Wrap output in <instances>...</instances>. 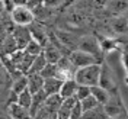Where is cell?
<instances>
[{
  "instance_id": "cell-20",
  "label": "cell",
  "mask_w": 128,
  "mask_h": 119,
  "mask_svg": "<svg viewBox=\"0 0 128 119\" xmlns=\"http://www.w3.org/2000/svg\"><path fill=\"white\" fill-rule=\"evenodd\" d=\"M90 95L98 100V103L100 106H104L108 102V99H109V92L105 90L104 87H100V86H92L90 87Z\"/></svg>"
},
{
  "instance_id": "cell-9",
  "label": "cell",
  "mask_w": 128,
  "mask_h": 119,
  "mask_svg": "<svg viewBox=\"0 0 128 119\" xmlns=\"http://www.w3.org/2000/svg\"><path fill=\"white\" fill-rule=\"evenodd\" d=\"M108 28L114 35H124L128 32V19L124 15L112 16L108 20Z\"/></svg>"
},
{
  "instance_id": "cell-10",
  "label": "cell",
  "mask_w": 128,
  "mask_h": 119,
  "mask_svg": "<svg viewBox=\"0 0 128 119\" xmlns=\"http://www.w3.org/2000/svg\"><path fill=\"white\" fill-rule=\"evenodd\" d=\"M12 36H13V39L16 42L18 49H24L28 45V42L32 39L28 26H15V29L12 31Z\"/></svg>"
},
{
  "instance_id": "cell-27",
  "label": "cell",
  "mask_w": 128,
  "mask_h": 119,
  "mask_svg": "<svg viewBox=\"0 0 128 119\" xmlns=\"http://www.w3.org/2000/svg\"><path fill=\"white\" fill-rule=\"evenodd\" d=\"M24 51H26V52H28V54H31V55H38V54L42 52V47H41L36 41L31 39L29 42H28V45L24 48Z\"/></svg>"
},
{
  "instance_id": "cell-3",
  "label": "cell",
  "mask_w": 128,
  "mask_h": 119,
  "mask_svg": "<svg viewBox=\"0 0 128 119\" xmlns=\"http://www.w3.org/2000/svg\"><path fill=\"white\" fill-rule=\"evenodd\" d=\"M77 49H82L84 52H89L92 55H95L99 60H104V54L100 51V45H99V39L95 35H80L79 44H77Z\"/></svg>"
},
{
  "instance_id": "cell-19",
  "label": "cell",
  "mask_w": 128,
  "mask_h": 119,
  "mask_svg": "<svg viewBox=\"0 0 128 119\" xmlns=\"http://www.w3.org/2000/svg\"><path fill=\"white\" fill-rule=\"evenodd\" d=\"M45 97H47V95L44 93V90H40V92H36V93L32 95V102H31V106H29V115H31V118L35 116V113L38 112V109L44 103Z\"/></svg>"
},
{
  "instance_id": "cell-22",
  "label": "cell",
  "mask_w": 128,
  "mask_h": 119,
  "mask_svg": "<svg viewBox=\"0 0 128 119\" xmlns=\"http://www.w3.org/2000/svg\"><path fill=\"white\" fill-rule=\"evenodd\" d=\"M80 119H106V115L104 112V108L99 105L93 109H89V111H84L82 113Z\"/></svg>"
},
{
  "instance_id": "cell-30",
  "label": "cell",
  "mask_w": 128,
  "mask_h": 119,
  "mask_svg": "<svg viewBox=\"0 0 128 119\" xmlns=\"http://www.w3.org/2000/svg\"><path fill=\"white\" fill-rule=\"evenodd\" d=\"M70 111H72V108H68V106H66L64 103H61V106L57 111L56 119H68L70 118Z\"/></svg>"
},
{
  "instance_id": "cell-2",
  "label": "cell",
  "mask_w": 128,
  "mask_h": 119,
  "mask_svg": "<svg viewBox=\"0 0 128 119\" xmlns=\"http://www.w3.org/2000/svg\"><path fill=\"white\" fill-rule=\"evenodd\" d=\"M9 16L15 26H29L35 20V13L28 4L15 6L12 9V12L9 13Z\"/></svg>"
},
{
  "instance_id": "cell-11",
  "label": "cell",
  "mask_w": 128,
  "mask_h": 119,
  "mask_svg": "<svg viewBox=\"0 0 128 119\" xmlns=\"http://www.w3.org/2000/svg\"><path fill=\"white\" fill-rule=\"evenodd\" d=\"M104 7L112 16L125 15L128 12V0H106L104 3Z\"/></svg>"
},
{
  "instance_id": "cell-4",
  "label": "cell",
  "mask_w": 128,
  "mask_h": 119,
  "mask_svg": "<svg viewBox=\"0 0 128 119\" xmlns=\"http://www.w3.org/2000/svg\"><path fill=\"white\" fill-rule=\"evenodd\" d=\"M102 108H104V112L106 116H116V115H121V113H124L127 111V108L124 105V100H122V97L120 95V90L111 92L108 102Z\"/></svg>"
},
{
  "instance_id": "cell-16",
  "label": "cell",
  "mask_w": 128,
  "mask_h": 119,
  "mask_svg": "<svg viewBox=\"0 0 128 119\" xmlns=\"http://www.w3.org/2000/svg\"><path fill=\"white\" fill-rule=\"evenodd\" d=\"M76 89H77V81L74 79H67L61 83V87L58 95L61 96V99H67V97H72L76 93Z\"/></svg>"
},
{
  "instance_id": "cell-17",
  "label": "cell",
  "mask_w": 128,
  "mask_h": 119,
  "mask_svg": "<svg viewBox=\"0 0 128 119\" xmlns=\"http://www.w3.org/2000/svg\"><path fill=\"white\" fill-rule=\"evenodd\" d=\"M26 77H28V90L31 92V95L42 90L44 77L41 74H26Z\"/></svg>"
},
{
  "instance_id": "cell-1",
  "label": "cell",
  "mask_w": 128,
  "mask_h": 119,
  "mask_svg": "<svg viewBox=\"0 0 128 119\" xmlns=\"http://www.w3.org/2000/svg\"><path fill=\"white\" fill-rule=\"evenodd\" d=\"M99 74H100V63L90 64V65L79 67L74 73V80L77 81V84L92 87V86H98Z\"/></svg>"
},
{
  "instance_id": "cell-26",
  "label": "cell",
  "mask_w": 128,
  "mask_h": 119,
  "mask_svg": "<svg viewBox=\"0 0 128 119\" xmlns=\"http://www.w3.org/2000/svg\"><path fill=\"white\" fill-rule=\"evenodd\" d=\"M79 103H80V106H82L83 112H84V111H89V109H93V108H96V106H99L98 100H96V99H95V97H93L92 95H89L88 97L82 99Z\"/></svg>"
},
{
  "instance_id": "cell-18",
  "label": "cell",
  "mask_w": 128,
  "mask_h": 119,
  "mask_svg": "<svg viewBox=\"0 0 128 119\" xmlns=\"http://www.w3.org/2000/svg\"><path fill=\"white\" fill-rule=\"evenodd\" d=\"M25 89H28V77L26 74H20L13 79V83H12V89H10V93L12 96H18L20 92H24Z\"/></svg>"
},
{
  "instance_id": "cell-15",
  "label": "cell",
  "mask_w": 128,
  "mask_h": 119,
  "mask_svg": "<svg viewBox=\"0 0 128 119\" xmlns=\"http://www.w3.org/2000/svg\"><path fill=\"white\" fill-rule=\"evenodd\" d=\"M9 116H10V119H32L29 111L19 106L16 102L9 103Z\"/></svg>"
},
{
  "instance_id": "cell-31",
  "label": "cell",
  "mask_w": 128,
  "mask_h": 119,
  "mask_svg": "<svg viewBox=\"0 0 128 119\" xmlns=\"http://www.w3.org/2000/svg\"><path fill=\"white\" fill-rule=\"evenodd\" d=\"M82 113H83V109H82L80 103L77 102V103L72 108V111H70V118H68V119H80Z\"/></svg>"
},
{
  "instance_id": "cell-28",
  "label": "cell",
  "mask_w": 128,
  "mask_h": 119,
  "mask_svg": "<svg viewBox=\"0 0 128 119\" xmlns=\"http://www.w3.org/2000/svg\"><path fill=\"white\" fill-rule=\"evenodd\" d=\"M90 95V87H88V86H83V84H77V89H76V93H74V96H76V99L77 100H82V99H84V97H88V96Z\"/></svg>"
},
{
  "instance_id": "cell-35",
  "label": "cell",
  "mask_w": 128,
  "mask_h": 119,
  "mask_svg": "<svg viewBox=\"0 0 128 119\" xmlns=\"http://www.w3.org/2000/svg\"><path fill=\"white\" fill-rule=\"evenodd\" d=\"M125 83H127V86H128V74L125 76Z\"/></svg>"
},
{
  "instance_id": "cell-25",
  "label": "cell",
  "mask_w": 128,
  "mask_h": 119,
  "mask_svg": "<svg viewBox=\"0 0 128 119\" xmlns=\"http://www.w3.org/2000/svg\"><path fill=\"white\" fill-rule=\"evenodd\" d=\"M57 73H58V67H57V64L47 63L45 64V67L40 71V74L44 77V79H48V77H56L57 79Z\"/></svg>"
},
{
  "instance_id": "cell-14",
  "label": "cell",
  "mask_w": 128,
  "mask_h": 119,
  "mask_svg": "<svg viewBox=\"0 0 128 119\" xmlns=\"http://www.w3.org/2000/svg\"><path fill=\"white\" fill-rule=\"evenodd\" d=\"M61 80L56 79V77H48V79H44V84H42V90L47 96L51 95H57L60 92V87H61Z\"/></svg>"
},
{
  "instance_id": "cell-33",
  "label": "cell",
  "mask_w": 128,
  "mask_h": 119,
  "mask_svg": "<svg viewBox=\"0 0 128 119\" xmlns=\"http://www.w3.org/2000/svg\"><path fill=\"white\" fill-rule=\"evenodd\" d=\"M106 119H128V111H125L121 115H116V116H106Z\"/></svg>"
},
{
  "instance_id": "cell-7",
  "label": "cell",
  "mask_w": 128,
  "mask_h": 119,
  "mask_svg": "<svg viewBox=\"0 0 128 119\" xmlns=\"http://www.w3.org/2000/svg\"><path fill=\"white\" fill-rule=\"evenodd\" d=\"M54 35H56V38L60 41L68 51L77 49V44H79L80 35L74 33V32L63 31V29H56V31H54Z\"/></svg>"
},
{
  "instance_id": "cell-13",
  "label": "cell",
  "mask_w": 128,
  "mask_h": 119,
  "mask_svg": "<svg viewBox=\"0 0 128 119\" xmlns=\"http://www.w3.org/2000/svg\"><path fill=\"white\" fill-rule=\"evenodd\" d=\"M42 55L45 57L47 63L57 64V63H58V60L63 57V54H61V51H60L54 44H51V42L48 41V44L42 48Z\"/></svg>"
},
{
  "instance_id": "cell-8",
  "label": "cell",
  "mask_w": 128,
  "mask_h": 119,
  "mask_svg": "<svg viewBox=\"0 0 128 119\" xmlns=\"http://www.w3.org/2000/svg\"><path fill=\"white\" fill-rule=\"evenodd\" d=\"M28 29L31 32V36L34 41H36L38 44H40L41 47L44 48L45 45L48 44V35H50V32L45 29V26L40 22H32L29 26H28Z\"/></svg>"
},
{
  "instance_id": "cell-23",
  "label": "cell",
  "mask_w": 128,
  "mask_h": 119,
  "mask_svg": "<svg viewBox=\"0 0 128 119\" xmlns=\"http://www.w3.org/2000/svg\"><path fill=\"white\" fill-rule=\"evenodd\" d=\"M0 44H2V51L4 52V55H9V54H12L13 51L18 49L16 42H15V39H13V36H12V32H10L8 36L0 42Z\"/></svg>"
},
{
  "instance_id": "cell-29",
  "label": "cell",
  "mask_w": 128,
  "mask_h": 119,
  "mask_svg": "<svg viewBox=\"0 0 128 119\" xmlns=\"http://www.w3.org/2000/svg\"><path fill=\"white\" fill-rule=\"evenodd\" d=\"M121 63H122V67H124V71H125V76L128 74V45H121Z\"/></svg>"
},
{
  "instance_id": "cell-12",
  "label": "cell",
  "mask_w": 128,
  "mask_h": 119,
  "mask_svg": "<svg viewBox=\"0 0 128 119\" xmlns=\"http://www.w3.org/2000/svg\"><path fill=\"white\" fill-rule=\"evenodd\" d=\"M98 39H99L102 54H108V52H114V51L121 49V44L112 36H98Z\"/></svg>"
},
{
  "instance_id": "cell-21",
  "label": "cell",
  "mask_w": 128,
  "mask_h": 119,
  "mask_svg": "<svg viewBox=\"0 0 128 119\" xmlns=\"http://www.w3.org/2000/svg\"><path fill=\"white\" fill-rule=\"evenodd\" d=\"M45 64H47V60H45V57L42 55V52L38 54V55H35L34 58V61H32L31 67H29V70L26 74H40V71L45 67Z\"/></svg>"
},
{
  "instance_id": "cell-34",
  "label": "cell",
  "mask_w": 128,
  "mask_h": 119,
  "mask_svg": "<svg viewBox=\"0 0 128 119\" xmlns=\"http://www.w3.org/2000/svg\"><path fill=\"white\" fill-rule=\"evenodd\" d=\"M4 12V4H3V0H0V15H3Z\"/></svg>"
},
{
  "instance_id": "cell-24",
  "label": "cell",
  "mask_w": 128,
  "mask_h": 119,
  "mask_svg": "<svg viewBox=\"0 0 128 119\" xmlns=\"http://www.w3.org/2000/svg\"><path fill=\"white\" fill-rule=\"evenodd\" d=\"M31 102H32V95L28 89H25L24 92H20L19 95L16 96V103L19 106H22V108H25V109H28V111H29Z\"/></svg>"
},
{
  "instance_id": "cell-6",
  "label": "cell",
  "mask_w": 128,
  "mask_h": 119,
  "mask_svg": "<svg viewBox=\"0 0 128 119\" xmlns=\"http://www.w3.org/2000/svg\"><path fill=\"white\" fill-rule=\"evenodd\" d=\"M68 58L77 68L79 67H84V65H90V64H96V63H100L102 60L96 58L95 55L89 54V52H84L82 49H73L68 52Z\"/></svg>"
},
{
  "instance_id": "cell-32",
  "label": "cell",
  "mask_w": 128,
  "mask_h": 119,
  "mask_svg": "<svg viewBox=\"0 0 128 119\" xmlns=\"http://www.w3.org/2000/svg\"><path fill=\"white\" fill-rule=\"evenodd\" d=\"M64 0H41V4H44L47 9H52V7H57L63 3Z\"/></svg>"
},
{
  "instance_id": "cell-5",
  "label": "cell",
  "mask_w": 128,
  "mask_h": 119,
  "mask_svg": "<svg viewBox=\"0 0 128 119\" xmlns=\"http://www.w3.org/2000/svg\"><path fill=\"white\" fill-rule=\"evenodd\" d=\"M98 86L104 87L108 90L109 93L118 90V81H116V76L111 67L106 63H100V74H99V83Z\"/></svg>"
}]
</instances>
